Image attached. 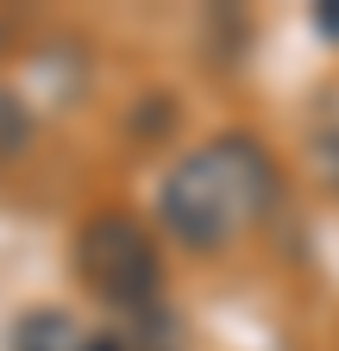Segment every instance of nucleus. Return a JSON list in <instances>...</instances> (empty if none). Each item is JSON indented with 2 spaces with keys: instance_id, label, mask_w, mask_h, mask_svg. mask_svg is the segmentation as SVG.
<instances>
[{
  "instance_id": "nucleus-1",
  "label": "nucleus",
  "mask_w": 339,
  "mask_h": 351,
  "mask_svg": "<svg viewBox=\"0 0 339 351\" xmlns=\"http://www.w3.org/2000/svg\"><path fill=\"white\" fill-rule=\"evenodd\" d=\"M277 201V163L258 138L220 132L170 163L157 182V226L189 251H220L251 232Z\"/></svg>"
},
{
  "instance_id": "nucleus-2",
  "label": "nucleus",
  "mask_w": 339,
  "mask_h": 351,
  "mask_svg": "<svg viewBox=\"0 0 339 351\" xmlns=\"http://www.w3.org/2000/svg\"><path fill=\"white\" fill-rule=\"evenodd\" d=\"M75 276L95 301H107L113 314H145V307H163V257L151 245V232L132 213H89L75 232Z\"/></svg>"
},
{
  "instance_id": "nucleus-3",
  "label": "nucleus",
  "mask_w": 339,
  "mask_h": 351,
  "mask_svg": "<svg viewBox=\"0 0 339 351\" xmlns=\"http://www.w3.org/2000/svg\"><path fill=\"white\" fill-rule=\"evenodd\" d=\"M7 351H89V339H82V326H75L69 314L32 307V314H19V320H13Z\"/></svg>"
},
{
  "instance_id": "nucleus-4",
  "label": "nucleus",
  "mask_w": 339,
  "mask_h": 351,
  "mask_svg": "<svg viewBox=\"0 0 339 351\" xmlns=\"http://www.w3.org/2000/svg\"><path fill=\"white\" fill-rule=\"evenodd\" d=\"M25 145H32V113H25V101L13 88H0V163L19 157Z\"/></svg>"
},
{
  "instance_id": "nucleus-5",
  "label": "nucleus",
  "mask_w": 339,
  "mask_h": 351,
  "mask_svg": "<svg viewBox=\"0 0 339 351\" xmlns=\"http://www.w3.org/2000/svg\"><path fill=\"white\" fill-rule=\"evenodd\" d=\"M0 38H7V32H0Z\"/></svg>"
}]
</instances>
